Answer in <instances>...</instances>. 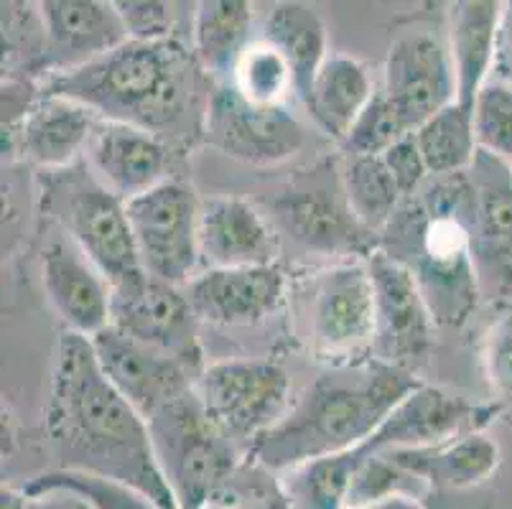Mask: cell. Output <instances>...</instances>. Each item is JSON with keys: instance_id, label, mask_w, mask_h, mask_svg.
<instances>
[{"instance_id": "1", "label": "cell", "mask_w": 512, "mask_h": 509, "mask_svg": "<svg viewBox=\"0 0 512 509\" xmlns=\"http://www.w3.org/2000/svg\"><path fill=\"white\" fill-rule=\"evenodd\" d=\"M46 433L59 469L125 484L164 509H179L153 451L146 418L115 390L87 336L64 331L51 372Z\"/></svg>"}, {"instance_id": "2", "label": "cell", "mask_w": 512, "mask_h": 509, "mask_svg": "<svg viewBox=\"0 0 512 509\" xmlns=\"http://www.w3.org/2000/svg\"><path fill=\"white\" fill-rule=\"evenodd\" d=\"M416 387L421 382L411 370L380 359L337 364L304 392L291 413L250 443V456L283 474L306 461L352 451L370 441Z\"/></svg>"}, {"instance_id": "3", "label": "cell", "mask_w": 512, "mask_h": 509, "mask_svg": "<svg viewBox=\"0 0 512 509\" xmlns=\"http://www.w3.org/2000/svg\"><path fill=\"white\" fill-rule=\"evenodd\" d=\"M472 207L467 171L431 176L418 194L403 199L385 230L393 240L388 255L418 280L436 324H464L482 296L469 247Z\"/></svg>"}, {"instance_id": "4", "label": "cell", "mask_w": 512, "mask_h": 509, "mask_svg": "<svg viewBox=\"0 0 512 509\" xmlns=\"http://www.w3.org/2000/svg\"><path fill=\"white\" fill-rule=\"evenodd\" d=\"M194 90V59L179 39H128L85 67L49 74L41 95L82 102L102 120L161 135L181 120Z\"/></svg>"}, {"instance_id": "5", "label": "cell", "mask_w": 512, "mask_h": 509, "mask_svg": "<svg viewBox=\"0 0 512 509\" xmlns=\"http://www.w3.org/2000/svg\"><path fill=\"white\" fill-rule=\"evenodd\" d=\"M44 174V212L85 252L110 286L146 273L138 260L125 202L97 179L90 163L79 158L72 166Z\"/></svg>"}, {"instance_id": "6", "label": "cell", "mask_w": 512, "mask_h": 509, "mask_svg": "<svg viewBox=\"0 0 512 509\" xmlns=\"http://www.w3.org/2000/svg\"><path fill=\"white\" fill-rule=\"evenodd\" d=\"M153 451L179 509H207L235 471V443L214 426L197 390L148 418Z\"/></svg>"}, {"instance_id": "7", "label": "cell", "mask_w": 512, "mask_h": 509, "mask_svg": "<svg viewBox=\"0 0 512 509\" xmlns=\"http://www.w3.org/2000/svg\"><path fill=\"white\" fill-rule=\"evenodd\" d=\"M199 199L189 184L166 179L125 202L138 260L148 275L189 286L199 263Z\"/></svg>"}, {"instance_id": "8", "label": "cell", "mask_w": 512, "mask_h": 509, "mask_svg": "<svg viewBox=\"0 0 512 509\" xmlns=\"http://www.w3.org/2000/svg\"><path fill=\"white\" fill-rule=\"evenodd\" d=\"M194 390L214 426L232 443H253L283 418L291 385L278 364L220 362L202 372Z\"/></svg>"}, {"instance_id": "9", "label": "cell", "mask_w": 512, "mask_h": 509, "mask_svg": "<svg viewBox=\"0 0 512 509\" xmlns=\"http://www.w3.org/2000/svg\"><path fill=\"white\" fill-rule=\"evenodd\" d=\"M375 344V286L367 263H342L311 286V347L319 357L352 359Z\"/></svg>"}, {"instance_id": "10", "label": "cell", "mask_w": 512, "mask_h": 509, "mask_svg": "<svg viewBox=\"0 0 512 509\" xmlns=\"http://www.w3.org/2000/svg\"><path fill=\"white\" fill-rule=\"evenodd\" d=\"M207 140L237 161L271 166L304 146V128L286 105H255L225 82L207 102Z\"/></svg>"}, {"instance_id": "11", "label": "cell", "mask_w": 512, "mask_h": 509, "mask_svg": "<svg viewBox=\"0 0 512 509\" xmlns=\"http://www.w3.org/2000/svg\"><path fill=\"white\" fill-rule=\"evenodd\" d=\"M123 334L181 359L197 370L202 349L197 342V314L186 291L141 273L113 286V321Z\"/></svg>"}, {"instance_id": "12", "label": "cell", "mask_w": 512, "mask_h": 509, "mask_svg": "<svg viewBox=\"0 0 512 509\" xmlns=\"http://www.w3.org/2000/svg\"><path fill=\"white\" fill-rule=\"evenodd\" d=\"M367 268L375 286L372 352L380 362L408 370V364L421 362L434 344V314L411 270L388 252L375 250L367 255Z\"/></svg>"}, {"instance_id": "13", "label": "cell", "mask_w": 512, "mask_h": 509, "mask_svg": "<svg viewBox=\"0 0 512 509\" xmlns=\"http://www.w3.org/2000/svg\"><path fill=\"white\" fill-rule=\"evenodd\" d=\"M474 189L469 247L482 296L512 293V168L479 148L469 166Z\"/></svg>"}, {"instance_id": "14", "label": "cell", "mask_w": 512, "mask_h": 509, "mask_svg": "<svg viewBox=\"0 0 512 509\" xmlns=\"http://www.w3.org/2000/svg\"><path fill=\"white\" fill-rule=\"evenodd\" d=\"M383 95L408 133L456 102V74L449 46L426 31L400 34L385 62Z\"/></svg>"}, {"instance_id": "15", "label": "cell", "mask_w": 512, "mask_h": 509, "mask_svg": "<svg viewBox=\"0 0 512 509\" xmlns=\"http://www.w3.org/2000/svg\"><path fill=\"white\" fill-rule=\"evenodd\" d=\"M90 342L102 375L146 418V423L166 403L194 390L189 380L192 367L161 349L138 342L115 326H107Z\"/></svg>"}, {"instance_id": "16", "label": "cell", "mask_w": 512, "mask_h": 509, "mask_svg": "<svg viewBox=\"0 0 512 509\" xmlns=\"http://www.w3.org/2000/svg\"><path fill=\"white\" fill-rule=\"evenodd\" d=\"M497 408L467 403L459 395L439 387H416L385 418V423L365 441L370 454L383 451H408V448H434L467 433L482 431Z\"/></svg>"}, {"instance_id": "17", "label": "cell", "mask_w": 512, "mask_h": 509, "mask_svg": "<svg viewBox=\"0 0 512 509\" xmlns=\"http://www.w3.org/2000/svg\"><path fill=\"white\" fill-rule=\"evenodd\" d=\"M276 217L283 230L293 235L301 245L321 252H367V232L355 217L344 194L342 179L329 184V179L311 174L276 202Z\"/></svg>"}, {"instance_id": "18", "label": "cell", "mask_w": 512, "mask_h": 509, "mask_svg": "<svg viewBox=\"0 0 512 509\" xmlns=\"http://www.w3.org/2000/svg\"><path fill=\"white\" fill-rule=\"evenodd\" d=\"M39 13L46 31V77L85 67L130 39L118 3L46 0Z\"/></svg>"}, {"instance_id": "19", "label": "cell", "mask_w": 512, "mask_h": 509, "mask_svg": "<svg viewBox=\"0 0 512 509\" xmlns=\"http://www.w3.org/2000/svg\"><path fill=\"white\" fill-rule=\"evenodd\" d=\"M41 280L49 303L69 331L87 339L113 321V286L69 237H57L41 255Z\"/></svg>"}, {"instance_id": "20", "label": "cell", "mask_w": 512, "mask_h": 509, "mask_svg": "<svg viewBox=\"0 0 512 509\" xmlns=\"http://www.w3.org/2000/svg\"><path fill=\"white\" fill-rule=\"evenodd\" d=\"M278 237L273 224L237 196H212L199 204V263L207 270L273 265Z\"/></svg>"}, {"instance_id": "21", "label": "cell", "mask_w": 512, "mask_h": 509, "mask_svg": "<svg viewBox=\"0 0 512 509\" xmlns=\"http://www.w3.org/2000/svg\"><path fill=\"white\" fill-rule=\"evenodd\" d=\"M283 291L286 275L276 263L204 270L186 286L197 319L222 326L258 324L276 311Z\"/></svg>"}, {"instance_id": "22", "label": "cell", "mask_w": 512, "mask_h": 509, "mask_svg": "<svg viewBox=\"0 0 512 509\" xmlns=\"http://www.w3.org/2000/svg\"><path fill=\"white\" fill-rule=\"evenodd\" d=\"M87 148V163L97 179L123 202H130L166 181L169 146L151 130L100 120Z\"/></svg>"}, {"instance_id": "23", "label": "cell", "mask_w": 512, "mask_h": 509, "mask_svg": "<svg viewBox=\"0 0 512 509\" xmlns=\"http://www.w3.org/2000/svg\"><path fill=\"white\" fill-rule=\"evenodd\" d=\"M97 125L100 115L82 102L59 95H41L23 120L16 148L44 171H57L79 161V153L90 146Z\"/></svg>"}, {"instance_id": "24", "label": "cell", "mask_w": 512, "mask_h": 509, "mask_svg": "<svg viewBox=\"0 0 512 509\" xmlns=\"http://www.w3.org/2000/svg\"><path fill=\"white\" fill-rule=\"evenodd\" d=\"M505 3L500 0H462L451 6L449 51L456 74V102L474 110L479 92L490 82L500 44Z\"/></svg>"}, {"instance_id": "25", "label": "cell", "mask_w": 512, "mask_h": 509, "mask_svg": "<svg viewBox=\"0 0 512 509\" xmlns=\"http://www.w3.org/2000/svg\"><path fill=\"white\" fill-rule=\"evenodd\" d=\"M383 454L423 482L449 489L484 484L500 466V446L484 431L467 433L434 448H408V451H383Z\"/></svg>"}, {"instance_id": "26", "label": "cell", "mask_w": 512, "mask_h": 509, "mask_svg": "<svg viewBox=\"0 0 512 509\" xmlns=\"http://www.w3.org/2000/svg\"><path fill=\"white\" fill-rule=\"evenodd\" d=\"M263 41L281 51L293 74L296 97L306 105L319 69L327 62V26L314 6L278 3L263 26Z\"/></svg>"}, {"instance_id": "27", "label": "cell", "mask_w": 512, "mask_h": 509, "mask_svg": "<svg viewBox=\"0 0 512 509\" xmlns=\"http://www.w3.org/2000/svg\"><path fill=\"white\" fill-rule=\"evenodd\" d=\"M372 97L375 90L367 69L352 56L332 54L316 74L304 107L329 138L342 143Z\"/></svg>"}, {"instance_id": "28", "label": "cell", "mask_w": 512, "mask_h": 509, "mask_svg": "<svg viewBox=\"0 0 512 509\" xmlns=\"http://www.w3.org/2000/svg\"><path fill=\"white\" fill-rule=\"evenodd\" d=\"M253 31V6L245 0H204L194 13V54L220 84L230 82Z\"/></svg>"}, {"instance_id": "29", "label": "cell", "mask_w": 512, "mask_h": 509, "mask_svg": "<svg viewBox=\"0 0 512 509\" xmlns=\"http://www.w3.org/2000/svg\"><path fill=\"white\" fill-rule=\"evenodd\" d=\"M367 456V446L324 456L281 474V494L288 509H347L349 487Z\"/></svg>"}, {"instance_id": "30", "label": "cell", "mask_w": 512, "mask_h": 509, "mask_svg": "<svg viewBox=\"0 0 512 509\" xmlns=\"http://www.w3.org/2000/svg\"><path fill=\"white\" fill-rule=\"evenodd\" d=\"M413 135L426 161L428 176L464 174L479 151L474 135V112L459 102L436 112Z\"/></svg>"}, {"instance_id": "31", "label": "cell", "mask_w": 512, "mask_h": 509, "mask_svg": "<svg viewBox=\"0 0 512 509\" xmlns=\"http://www.w3.org/2000/svg\"><path fill=\"white\" fill-rule=\"evenodd\" d=\"M347 202L367 232H385L403 204V191L395 184L383 156L352 158L342 171Z\"/></svg>"}, {"instance_id": "32", "label": "cell", "mask_w": 512, "mask_h": 509, "mask_svg": "<svg viewBox=\"0 0 512 509\" xmlns=\"http://www.w3.org/2000/svg\"><path fill=\"white\" fill-rule=\"evenodd\" d=\"M23 492L29 494V497H41V494L51 492L72 494V497L85 502L90 509H164L158 507L153 499H148L146 494L136 492V489L110 482V479H102V476L82 474V471H46V474L31 479L23 487Z\"/></svg>"}, {"instance_id": "33", "label": "cell", "mask_w": 512, "mask_h": 509, "mask_svg": "<svg viewBox=\"0 0 512 509\" xmlns=\"http://www.w3.org/2000/svg\"><path fill=\"white\" fill-rule=\"evenodd\" d=\"M230 84L255 105H283L291 92L296 95L291 67L281 56V51L273 49L263 39L253 41L242 51Z\"/></svg>"}, {"instance_id": "34", "label": "cell", "mask_w": 512, "mask_h": 509, "mask_svg": "<svg viewBox=\"0 0 512 509\" xmlns=\"http://www.w3.org/2000/svg\"><path fill=\"white\" fill-rule=\"evenodd\" d=\"M474 135L477 146L502 161H512V87L487 82L474 102Z\"/></svg>"}, {"instance_id": "35", "label": "cell", "mask_w": 512, "mask_h": 509, "mask_svg": "<svg viewBox=\"0 0 512 509\" xmlns=\"http://www.w3.org/2000/svg\"><path fill=\"white\" fill-rule=\"evenodd\" d=\"M411 135L403 125V120L398 118L395 107L390 105L388 97L383 95V90L375 92V97L370 100V105L365 107L357 123L352 125V130L347 133V138L342 140L344 151L352 158H370V156H383L388 148H393L400 138Z\"/></svg>"}, {"instance_id": "36", "label": "cell", "mask_w": 512, "mask_h": 509, "mask_svg": "<svg viewBox=\"0 0 512 509\" xmlns=\"http://www.w3.org/2000/svg\"><path fill=\"white\" fill-rule=\"evenodd\" d=\"M423 479L395 464L388 454L367 456L357 469L352 487H349L347 507H370L393 494H413L418 497L423 487Z\"/></svg>"}, {"instance_id": "37", "label": "cell", "mask_w": 512, "mask_h": 509, "mask_svg": "<svg viewBox=\"0 0 512 509\" xmlns=\"http://www.w3.org/2000/svg\"><path fill=\"white\" fill-rule=\"evenodd\" d=\"M484 370L492 390L512 400V301H505L484 336Z\"/></svg>"}, {"instance_id": "38", "label": "cell", "mask_w": 512, "mask_h": 509, "mask_svg": "<svg viewBox=\"0 0 512 509\" xmlns=\"http://www.w3.org/2000/svg\"><path fill=\"white\" fill-rule=\"evenodd\" d=\"M118 11L123 16L128 36L136 41H164L176 39L174 36V6L171 3H156V0H143V3H118Z\"/></svg>"}, {"instance_id": "39", "label": "cell", "mask_w": 512, "mask_h": 509, "mask_svg": "<svg viewBox=\"0 0 512 509\" xmlns=\"http://www.w3.org/2000/svg\"><path fill=\"white\" fill-rule=\"evenodd\" d=\"M383 161L390 168V174H393L395 184L403 191V196L418 194L421 186L431 179L413 133L406 135V138H400L393 148H388L383 153Z\"/></svg>"}, {"instance_id": "40", "label": "cell", "mask_w": 512, "mask_h": 509, "mask_svg": "<svg viewBox=\"0 0 512 509\" xmlns=\"http://www.w3.org/2000/svg\"><path fill=\"white\" fill-rule=\"evenodd\" d=\"M31 499H34V509H87L85 502H79L77 497L64 492L41 494V497H31Z\"/></svg>"}, {"instance_id": "41", "label": "cell", "mask_w": 512, "mask_h": 509, "mask_svg": "<svg viewBox=\"0 0 512 509\" xmlns=\"http://www.w3.org/2000/svg\"><path fill=\"white\" fill-rule=\"evenodd\" d=\"M0 509H34V499L23 489H13L3 484V492H0Z\"/></svg>"}, {"instance_id": "42", "label": "cell", "mask_w": 512, "mask_h": 509, "mask_svg": "<svg viewBox=\"0 0 512 509\" xmlns=\"http://www.w3.org/2000/svg\"><path fill=\"white\" fill-rule=\"evenodd\" d=\"M370 509H423V504L413 494H393V497H385L380 502L370 504Z\"/></svg>"}, {"instance_id": "43", "label": "cell", "mask_w": 512, "mask_h": 509, "mask_svg": "<svg viewBox=\"0 0 512 509\" xmlns=\"http://www.w3.org/2000/svg\"><path fill=\"white\" fill-rule=\"evenodd\" d=\"M347 509H370V507H347Z\"/></svg>"}, {"instance_id": "44", "label": "cell", "mask_w": 512, "mask_h": 509, "mask_svg": "<svg viewBox=\"0 0 512 509\" xmlns=\"http://www.w3.org/2000/svg\"><path fill=\"white\" fill-rule=\"evenodd\" d=\"M510 168H512V161H510Z\"/></svg>"}, {"instance_id": "45", "label": "cell", "mask_w": 512, "mask_h": 509, "mask_svg": "<svg viewBox=\"0 0 512 509\" xmlns=\"http://www.w3.org/2000/svg\"><path fill=\"white\" fill-rule=\"evenodd\" d=\"M87 509H90V507H87Z\"/></svg>"}, {"instance_id": "46", "label": "cell", "mask_w": 512, "mask_h": 509, "mask_svg": "<svg viewBox=\"0 0 512 509\" xmlns=\"http://www.w3.org/2000/svg\"><path fill=\"white\" fill-rule=\"evenodd\" d=\"M207 509H209V507H207Z\"/></svg>"}]
</instances>
